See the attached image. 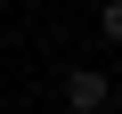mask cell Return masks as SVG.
Returning a JSON list of instances; mask_svg holds the SVG:
<instances>
[{"label":"cell","instance_id":"obj_1","mask_svg":"<svg viewBox=\"0 0 122 114\" xmlns=\"http://www.w3.org/2000/svg\"><path fill=\"white\" fill-rule=\"evenodd\" d=\"M57 90H65V106H73V114H98V106L114 98V82H106L98 65H73V73H65V82H57Z\"/></svg>","mask_w":122,"mask_h":114},{"label":"cell","instance_id":"obj_2","mask_svg":"<svg viewBox=\"0 0 122 114\" xmlns=\"http://www.w3.org/2000/svg\"><path fill=\"white\" fill-rule=\"evenodd\" d=\"M98 33H106V41H122V0H106V8H98Z\"/></svg>","mask_w":122,"mask_h":114}]
</instances>
